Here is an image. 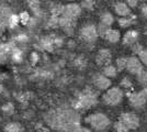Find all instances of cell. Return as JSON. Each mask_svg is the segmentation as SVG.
Here are the masks:
<instances>
[{"label":"cell","mask_w":147,"mask_h":132,"mask_svg":"<svg viewBox=\"0 0 147 132\" xmlns=\"http://www.w3.org/2000/svg\"><path fill=\"white\" fill-rule=\"evenodd\" d=\"M93 84L100 90H105V89H108L111 86V81L110 78L105 77L104 75L97 74L93 77Z\"/></svg>","instance_id":"8fae6325"},{"label":"cell","mask_w":147,"mask_h":132,"mask_svg":"<svg viewBox=\"0 0 147 132\" xmlns=\"http://www.w3.org/2000/svg\"><path fill=\"white\" fill-rule=\"evenodd\" d=\"M138 39V33L134 30H131V31L126 32L124 38H123V43L124 44H129V45H132L134 44Z\"/></svg>","instance_id":"9a60e30c"},{"label":"cell","mask_w":147,"mask_h":132,"mask_svg":"<svg viewBox=\"0 0 147 132\" xmlns=\"http://www.w3.org/2000/svg\"><path fill=\"white\" fill-rule=\"evenodd\" d=\"M142 13H143L145 17H147V5H144V6L142 7Z\"/></svg>","instance_id":"f1b7e54d"},{"label":"cell","mask_w":147,"mask_h":132,"mask_svg":"<svg viewBox=\"0 0 147 132\" xmlns=\"http://www.w3.org/2000/svg\"><path fill=\"white\" fill-rule=\"evenodd\" d=\"M80 118L75 109H57L46 116V121L49 126L57 130L66 132H78L80 128Z\"/></svg>","instance_id":"6da1fadb"},{"label":"cell","mask_w":147,"mask_h":132,"mask_svg":"<svg viewBox=\"0 0 147 132\" xmlns=\"http://www.w3.org/2000/svg\"><path fill=\"white\" fill-rule=\"evenodd\" d=\"M134 20H135L134 16L129 14L127 17H123V18H121V19L119 20V24L121 25L122 28H126V26H129L131 24H133L134 23Z\"/></svg>","instance_id":"d6986e66"},{"label":"cell","mask_w":147,"mask_h":132,"mask_svg":"<svg viewBox=\"0 0 147 132\" xmlns=\"http://www.w3.org/2000/svg\"><path fill=\"white\" fill-rule=\"evenodd\" d=\"M120 32L117 31V30H114V29H111L110 31L108 32V34L105 35V39L111 42V43H117V41L120 40Z\"/></svg>","instance_id":"2e32d148"},{"label":"cell","mask_w":147,"mask_h":132,"mask_svg":"<svg viewBox=\"0 0 147 132\" xmlns=\"http://www.w3.org/2000/svg\"><path fill=\"white\" fill-rule=\"evenodd\" d=\"M126 3L129 5V7H136V5H137V1H136V0H133V1H132V0H129Z\"/></svg>","instance_id":"83f0119b"},{"label":"cell","mask_w":147,"mask_h":132,"mask_svg":"<svg viewBox=\"0 0 147 132\" xmlns=\"http://www.w3.org/2000/svg\"><path fill=\"white\" fill-rule=\"evenodd\" d=\"M123 99V93L120 88L112 87L103 95V101L109 106H117Z\"/></svg>","instance_id":"277c9868"},{"label":"cell","mask_w":147,"mask_h":132,"mask_svg":"<svg viewBox=\"0 0 147 132\" xmlns=\"http://www.w3.org/2000/svg\"><path fill=\"white\" fill-rule=\"evenodd\" d=\"M81 12V8L80 6L76 5V3H69L66 6L63 7V12H61V17L66 18V19L74 21Z\"/></svg>","instance_id":"8992f818"},{"label":"cell","mask_w":147,"mask_h":132,"mask_svg":"<svg viewBox=\"0 0 147 132\" xmlns=\"http://www.w3.org/2000/svg\"><path fill=\"white\" fill-rule=\"evenodd\" d=\"M97 102V95L92 90L85 91L79 96V98L75 102V108L76 109H86L96 105Z\"/></svg>","instance_id":"3957f363"},{"label":"cell","mask_w":147,"mask_h":132,"mask_svg":"<svg viewBox=\"0 0 147 132\" xmlns=\"http://www.w3.org/2000/svg\"><path fill=\"white\" fill-rule=\"evenodd\" d=\"M119 121L122 122L124 126L126 127L129 130H134L137 127L140 126V119L138 117L131 112H125L122 113L119 118Z\"/></svg>","instance_id":"5b68a950"},{"label":"cell","mask_w":147,"mask_h":132,"mask_svg":"<svg viewBox=\"0 0 147 132\" xmlns=\"http://www.w3.org/2000/svg\"><path fill=\"white\" fill-rule=\"evenodd\" d=\"M86 122L89 123L91 126V128H93L94 130H98V131L105 130L109 127V125H110V120H109V118L104 113H93V114H90L89 117L86 118Z\"/></svg>","instance_id":"7a4b0ae2"},{"label":"cell","mask_w":147,"mask_h":132,"mask_svg":"<svg viewBox=\"0 0 147 132\" xmlns=\"http://www.w3.org/2000/svg\"><path fill=\"white\" fill-rule=\"evenodd\" d=\"M80 37L82 38L84 41L86 42H94L97 38H98V31H97V26H94L93 24H88L85 25L81 31H80Z\"/></svg>","instance_id":"52a82bcc"},{"label":"cell","mask_w":147,"mask_h":132,"mask_svg":"<svg viewBox=\"0 0 147 132\" xmlns=\"http://www.w3.org/2000/svg\"><path fill=\"white\" fill-rule=\"evenodd\" d=\"M143 93H144V95H145V97H146V99H147V88H145V89L143 90Z\"/></svg>","instance_id":"4dcf8cb0"},{"label":"cell","mask_w":147,"mask_h":132,"mask_svg":"<svg viewBox=\"0 0 147 132\" xmlns=\"http://www.w3.org/2000/svg\"><path fill=\"white\" fill-rule=\"evenodd\" d=\"M100 22L101 23H103V24L108 25V26H110L112 23H113V21H114V18H113V16L111 14L110 12H104L101 14V18H100Z\"/></svg>","instance_id":"ffe728a7"},{"label":"cell","mask_w":147,"mask_h":132,"mask_svg":"<svg viewBox=\"0 0 147 132\" xmlns=\"http://www.w3.org/2000/svg\"><path fill=\"white\" fill-rule=\"evenodd\" d=\"M6 132H23V128L21 125H19L17 122H10L8 123L5 128Z\"/></svg>","instance_id":"e0dca14e"},{"label":"cell","mask_w":147,"mask_h":132,"mask_svg":"<svg viewBox=\"0 0 147 132\" xmlns=\"http://www.w3.org/2000/svg\"><path fill=\"white\" fill-rule=\"evenodd\" d=\"M78 132H91L89 129H87V128H80L79 130H78Z\"/></svg>","instance_id":"f546056e"},{"label":"cell","mask_w":147,"mask_h":132,"mask_svg":"<svg viewBox=\"0 0 147 132\" xmlns=\"http://www.w3.org/2000/svg\"><path fill=\"white\" fill-rule=\"evenodd\" d=\"M114 128H115V131L117 132H129V129L124 126L122 122H120V121H117V123L114 125Z\"/></svg>","instance_id":"603a6c76"},{"label":"cell","mask_w":147,"mask_h":132,"mask_svg":"<svg viewBox=\"0 0 147 132\" xmlns=\"http://www.w3.org/2000/svg\"><path fill=\"white\" fill-rule=\"evenodd\" d=\"M126 69L133 75L140 76L144 72V66L143 63L140 61V58L136 56H132L127 58V64H126Z\"/></svg>","instance_id":"ba28073f"},{"label":"cell","mask_w":147,"mask_h":132,"mask_svg":"<svg viewBox=\"0 0 147 132\" xmlns=\"http://www.w3.org/2000/svg\"><path fill=\"white\" fill-rule=\"evenodd\" d=\"M111 57H112V54L109 50H105V49L100 50L97 54V63L99 65L108 66V65H110L109 63L111 62Z\"/></svg>","instance_id":"7c38bea8"},{"label":"cell","mask_w":147,"mask_h":132,"mask_svg":"<svg viewBox=\"0 0 147 132\" xmlns=\"http://www.w3.org/2000/svg\"><path fill=\"white\" fill-rule=\"evenodd\" d=\"M145 33H146V34H147V28H146V30H145Z\"/></svg>","instance_id":"1f68e13d"},{"label":"cell","mask_w":147,"mask_h":132,"mask_svg":"<svg viewBox=\"0 0 147 132\" xmlns=\"http://www.w3.org/2000/svg\"><path fill=\"white\" fill-rule=\"evenodd\" d=\"M138 79L142 83H147V70H144L141 75L138 76Z\"/></svg>","instance_id":"484cf974"},{"label":"cell","mask_w":147,"mask_h":132,"mask_svg":"<svg viewBox=\"0 0 147 132\" xmlns=\"http://www.w3.org/2000/svg\"><path fill=\"white\" fill-rule=\"evenodd\" d=\"M114 10L115 12L120 16V17H127L131 14V10H129V7L127 6V3L125 2H117L115 7H114Z\"/></svg>","instance_id":"4fadbf2b"},{"label":"cell","mask_w":147,"mask_h":132,"mask_svg":"<svg viewBox=\"0 0 147 132\" xmlns=\"http://www.w3.org/2000/svg\"><path fill=\"white\" fill-rule=\"evenodd\" d=\"M133 51L137 54V56H138V58H140V61H141L142 63L144 64V65H147V50L143 49L141 45H138V44H135L134 46H133Z\"/></svg>","instance_id":"5bb4252c"},{"label":"cell","mask_w":147,"mask_h":132,"mask_svg":"<svg viewBox=\"0 0 147 132\" xmlns=\"http://www.w3.org/2000/svg\"><path fill=\"white\" fill-rule=\"evenodd\" d=\"M122 86H124V87L126 88L131 87V81H129V78H124L122 81Z\"/></svg>","instance_id":"4316f807"},{"label":"cell","mask_w":147,"mask_h":132,"mask_svg":"<svg viewBox=\"0 0 147 132\" xmlns=\"http://www.w3.org/2000/svg\"><path fill=\"white\" fill-rule=\"evenodd\" d=\"M146 97L143 93V90L140 91V93H134L129 96V102L131 105L135 108H141L143 107L145 104H146Z\"/></svg>","instance_id":"30bf717a"},{"label":"cell","mask_w":147,"mask_h":132,"mask_svg":"<svg viewBox=\"0 0 147 132\" xmlns=\"http://www.w3.org/2000/svg\"><path fill=\"white\" fill-rule=\"evenodd\" d=\"M126 64H127V58H125V57H120V58H117V69H119V70H123L124 68H126Z\"/></svg>","instance_id":"7402d4cb"},{"label":"cell","mask_w":147,"mask_h":132,"mask_svg":"<svg viewBox=\"0 0 147 132\" xmlns=\"http://www.w3.org/2000/svg\"><path fill=\"white\" fill-rule=\"evenodd\" d=\"M2 110L7 113H12L13 112V106L11 105V104H8L7 106H5V107L2 108Z\"/></svg>","instance_id":"d4e9b609"},{"label":"cell","mask_w":147,"mask_h":132,"mask_svg":"<svg viewBox=\"0 0 147 132\" xmlns=\"http://www.w3.org/2000/svg\"><path fill=\"white\" fill-rule=\"evenodd\" d=\"M94 6V1H91V0H86V1H82L81 2V7L85 8V9H92Z\"/></svg>","instance_id":"cb8c5ba5"},{"label":"cell","mask_w":147,"mask_h":132,"mask_svg":"<svg viewBox=\"0 0 147 132\" xmlns=\"http://www.w3.org/2000/svg\"><path fill=\"white\" fill-rule=\"evenodd\" d=\"M117 69L115 68V66H113V65H108V66H105L103 69V75L105 77H108V78H113V77H115L117 76Z\"/></svg>","instance_id":"ac0fdd59"},{"label":"cell","mask_w":147,"mask_h":132,"mask_svg":"<svg viewBox=\"0 0 147 132\" xmlns=\"http://www.w3.org/2000/svg\"><path fill=\"white\" fill-rule=\"evenodd\" d=\"M12 16V11L9 7L5 6V5H0V28L9 24Z\"/></svg>","instance_id":"9c48e42d"},{"label":"cell","mask_w":147,"mask_h":132,"mask_svg":"<svg viewBox=\"0 0 147 132\" xmlns=\"http://www.w3.org/2000/svg\"><path fill=\"white\" fill-rule=\"evenodd\" d=\"M110 30H111L110 26L103 24V23H101V22H100V24H99L98 28H97L98 34H99V35H101V37H103V38H105V35L108 34V32L110 31Z\"/></svg>","instance_id":"44dd1931"}]
</instances>
